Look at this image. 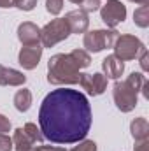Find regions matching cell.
<instances>
[{
    "instance_id": "obj_1",
    "label": "cell",
    "mask_w": 149,
    "mask_h": 151,
    "mask_svg": "<svg viewBox=\"0 0 149 151\" xmlns=\"http://www.w3.org/2000/svg\"><path fill=\"white\" fill-rule=\"evenodd\" d=\"M91 107L84 93L58 88L40 104L39 125L44 139L54 144H75L86 139L91 128Z\"/></svg>"
},
{
    "instance_id": "obj_2",
    "label": "cell",
    "mask_w": 149,
    "mask_h": 151,
    "mask_svg": "<svg viewBox=\"0 0 149 151\" xmlns=\"http://www.w3.org/2000/svg\"><path fill=\"white\" fill-rule=\"evenodd\" d=\"M81 77V69L75 63L70 53L53 55L47 62V81L56 86L65 84H77Z\"/></svg>"
},
{
    "instance_id": "obj_3",
    "label": "cell",
    "mask_w": 149,
    "mask_h": 151,
    "mask_svg": "<svg viewBox=\"0 0 149 151\" xmlns=\"http://www.w3.org/2000/svg\"><path fill=\"white\" fill-rule=\"evenodd\" d=\"M146 77L140 72H132L125 81H117L114 84L112 90V99L116 107L121 113H132L137 107V100H139V91L142 90Z\"/></svg>"
},
{
    "instance_id": "obj_4",
    "label": "cell",
    "mask_w": 149,
    "mask_h": 151,
    "mask_svg": "<svg viewBox=\"0 0 149 151\" xmlns=\"http://www.w3.org/2000/svg\"><path fill=\"white\" fill-rule=\"evenodd\" d=\"M114 56L119 58L121 62H128V60H135L140 56V53L146 49L142 40L135 35L125 34V35H117L114 42Z\"/></svg>"
},
{
    "instance_id": "obj_5",
    "label": "cell",
    "mask_w": 149,
    "mask_h": 151,
    "mask_svg": "<svg viewBox=\"0 0 149 151\" xmlns=\"http://www.w3.org/2000/svg\"><path fill=\"white\" fill-rule=\"evenodd\" d=\"M69 35H70V30H69V25L65 23V19L54 18L46 27L40 28V46L42 47H53L58 42L65 40Z\"/></svg>"
},
{
    "instance_id": "obj_6",
    "label": "cell",
    "mask_w": 149,
    "mask_h": 151,
    "mask_svg": "<svg viewBox=\"0 0 149 151\" xmlns=\"http://www.w3.org/2000/svg\"><path fill=\"white\" fill-rule=\"evenodd\" d=\"M116 39H117V32L114 28L84 32V39H82V44L86 47L84 51H88V53H100V51H104L107 47H112Z\"/></svg>"
},
{
    "instance_id": "obj_7",
    "label": "cell",
    "mask_w": 149,
    "mask_h": 151,
    "mask_svg": "<svg viewBox=\"0 0 149 151\" xmlns=\"http://www.w3.org/2000/svg\"><path fill=\"white\" fill-rule=\"evenodd\" d=\"M100 18L109 28H114L126 19V7L121 4V0H107L100 7Z\"/></svg>"
},
{
    "instance_id": "obj_8",
    "label": "cell",
    "mask_w": 149,
    "mask_h": 151,
    "mask_svg": "<svg viewBox=\"0 0 149 151\" xmlns=\"http://www.w3.org/2000/svg\"><path fill=\"white\" fill-rule=\"evenodd\" d=\"M79 84L90 95L98 97V95H102L107 90V77L104 74H100V72H95V74H81Z\"/></svg>"
},
{
    "instance_id": "obj_9",
    "label": "cell",
    "mask_w": 149,
    "mask_h": 151,
    "mask_svg": "<svg viewBox=\"0 0 149 151\" xmlns=\"http://www.w3.org/2000/svg\"><path fill=\"white\" fill-rule=\"evenodd\" d=\"M42 51L44 47L40 44H35V46H23L19 55H18V62L23 69L27 70H34L39 65L40 58H42Z\"/></svg>"
},
{
    "instance_id": "obj_10",
    "label": "cell",
    "mask_w": 149,
    "mask_h": 151,
    "mask_svg": "<svg viewBox=\"0 0 149 151\" xmlns=\"http://www.w3.org/2000/svg\"><path fill=\"white\" fill-rule=\"evenodd\" d=\"M65 23L69 25V30L70 34H84L88 32V27H90V19H88V14L81 9L77 11H70L65 14Z\"/></svg>"
},
{
    "instance_id": "obj_11",
    "label": "cell",
    "mask_w": 149,
    "mask_h": 151,
    "mask_svg": "<svg viewBox=\"0 0 149 151\" xmlns=\"http://www.w3.org/2000/svg\"><path fill=\"white\" fill-rule=\"evenodd\" d=\"M18 39L23 46L40 44V28L32 21H23L18 27Z\"/></svg>"
},
{
    "instance_id": "obj_12",
    "label": "cell",
    "mask_w": 149,
    "mask_h": 151,
    "mask_svg": "<svg viewBox=\"0 0 149 151\" xmlns=\"http://www.w3.org/2000/svg\"><path fill=\"white\" fill-rule=\"evenodd\" d=\"M102 70H104V76L107 79H116L117 81L125 72V63L119 58H116L114 55H109L107 58L102 60Z\"/></svg>"
},
{
    "instance_id": "obj_13",
    "label": "cell",
    "mask_w": 149,
    "mask_h": 151,
    "mask_svg": "<svg viewBox=\"0 0 149 151\" xmlns=\"http://www.w3.org/2000/svg\"><path fill=\"white\" fill-rule=\"evenodd\" d=\"M27 83V76L16 69H7L4 67L0 74V84L2 86H23Z\"/></svg>"
},
{
    "instance_id": "obj_14",
    "label": "cell",
    "mask_w": 149,
    "mask_h": 151,
    "mask_svg": "<svg viewBox=\"0 0 149 151\" xmlns=\"http://www.w3.org/2000/svg\"><path fill=\"white\" fill-rule=\"evenodd\" d=\"M12 144H14V150L16 151H34L35 146H37V144L25 134L23 128H16V130H14Z\"/></svg>"
},
{
    "instance_id": "obj_15",
    "label": "cell",
    "mask_w": 149,
    "mask_h": 151,
    "mask_svg": "<svg viewBox=\"0 0 149 151\" xmlns=\"http://www.w3.org/2000/svg\"><path fill=\"white\" fill-rule=\"evenodd\" d=\"M130 132H132V137L133 141H146L149 139V123L146 118H135L130 125Z\"/></svg>"
},
{
    "instance_id": "obj_16",
    "label": "cell",
    "mask_w": 149,
    "mask_h": 151,
    "mask_svg": "<svg viewBox=\"0 0 149 151\" xmlns=\"http://www.w3.org/2000/svg\"><path fill=\"white\" fill-rule=\"evenodd\" d=\"M14 107L19 111V113H27L30 107H32V91L23 88V90H18L16 95H14Z\"/></svg>"
},
{
    "instance_id": "obj_17",
    "label": "cell",
    "mask_w": 149,
    "mask_h": 151,
    "mask_svg": "<svg viewBox=\"0 0 149 151\" xmlns=\"http://www.w3.org/2000/svg\"><path fill=\"white\" fill-rule=\"evenodd\" d=\"M133 21H135L137 27L148 28L149 27V4L140 5V7L135 9V12H133Z\"/></svg>"
},
{
    "instance_id": "obj_18",
    "label": "cell",
    "mask_w": 149,
    "mask_h": 151,
    "mask_svg": "<svg viewBox=\"0 0 149 151\" xmlns=\"http://www.w3.org/2000/svg\"><path fill=\"white\" fill-rule=\"evenodd\" d=\"M70 55H72V58L75 60V63L79 65V69H86V67H90V63H91V56H90L88 51H84V49H74Z\"/></svg>"
},
{
    "instance_id": "obj_19",
    "label": "cell",
    "mask_w": 149,
    "mask_h": 151,
    "mask_svg": "<svg viewBox=\"0 0 149 151\" xmlns=\"http://www.w3.org/2000/svg\"><path fill=\"white\" fill-rule=\"evenodd\" d=\"M23 130H25V134H27V135L35 142V144H42L44 135H42L40 128H37V125H35V123H27V125L23 127Z\"/></svg>"
},
{
    "instance_id": "obj_20",
    "label": "cell",
    "mask_w": 149,
    "mask_h": 151,
    "mask_svg": "<svg viewBox=\"0 0 149 151\" xmlns=\"http://www.w3.org/2000/svg\"><path fill=\"white\" fill-rule=\"evenodd\" d=\"M63 9V0H46V11L53 16H58Z\"/></svg>"
},
{
    "instance_id": "obj_21",
    "label": "cell",
    "mask_w": 149,
    "mask_h": 151,
    "mask_svg": "<svg viewBox=\"0 0 149 151\" xmlns=\"http://www.w3.org/2000/svg\"><path fill=\"white\" fill-rule=\"evenodd\" d=\"M79 5H81V11H84V12L88 14V12H95V11H98L102 4H100V0H82Z\"/></svg>"
},
{
    "instance_id": "obj_22",
    "label": "cell",
    "mask_w": 149,
    "mask_h": 151,
    "mask_svg": "<svg viewBox=\"0 0 149 151\" xmlns=\"http://www.w3.org/2000/svg\"><path fill=\"white\" fill-rule=\"evenodd\" d=\"M12 5L21 11H32L37 5V0H12Z\"/></svg>"
},
{
    "instance_id": "obj_23",
    "label": "cell",
    "mask_w": 149,
    "mask_h": 151,
    "mask_svg": "<svg viewBox=\"0 0 149 151\" xmlns=\"http://www.w3.org/2000/svg\"><path fill=\"white\" fill-rule=\"evenodd\" d=\"M70 151H97V144L93 142V141H81L79 142V146H75L74 150H70Z\"/></svg>"
},
{
    "instance_id": "obj_24",
    "label": "cell",
    "mask_w": 149,
    "mask_h": 151,
    "mask_svg": "<svg viewBox=\"0 0 149 151\" xmlns=\"http://www.w3.org/2000/svg\"><path fill=\"white\" fill-rule=\"evenodd\" d=\"M14 148L12 139L7 134H0V151H11Z\"/></svg>"
},
{
    "instance_id": "obj_25",
    "label": "cell",
    "mask_w": 149,
    "mask_h": 151,
    "mask_svg": "<svg viewBox=\"0 0 149 151\" xmlns=\"http://www.w3.org/2000/svg\"><path fill=\"white\" fill-rule=\"evenodd\" d=\"M11 132V121L7 116L0 114V134H9Z\"/></svg>"
},
{
    "instance_id": "obj_26",
    "label": "cell",
    "mask_w": 149,
    "mask_h": 151,
    "mask_svg": "<svg viewBox=\"0 0 149 151\" xmlns=\"http://www.w3.org/2000/svg\"><path fill=\"white\" fill-rule=\"evenodd\" d=\"M148 60H149L148 49H144V51L140 53V67H142V70H144V72H148V70H149V63H148Z\"/></svg>"
},
{
    "instance_id": "obj_27",
    "label": "cell",
    "mask_w": 149,
    "mask_h": 151,
    "mask_svg": "<svg viewBox=\"0 0 149 151\" xmlns=\"http://www.w3.org/2000/svg\"><path fill=\"white\" fill-rule=\"evenodd\" d=\"M135 151H149V139H146V141H137L135 142Z\"/></svg>"
},
{
    "instance_id": "obj_28",
    "label": "cell",
    "mask_w": 149,
    "mask_h": 151,
    "mask_svg": "<svg viewBox=\"0 0 149 151\" xmlns=\"http://www.w3.org/2000/svg\"><path fill=\"white\" fill-rule=\"evenodd\" d=\"M34 151H65V148H58V146H42V144H39V146H35Z\"/></svg>"
},
{
    "instance_id": "obj_29",
    "label": "cell",
    "mask_w": 149,
    "mask_h": 151,
    "mask_svg": "<svg viewBox=\"0 0 149 151\" xmlns=\"http://www.w3.org/2000/svg\"><path fill=\"white\" fill-rule=\"evenodd\" d=\"M0 7H2V9L12 7V0H0Z\"/></svg>"
},
{
    "instance_id": "obj_30",
    "label": "cell",
    "mask_w": 149,
    "mask_h": 151,
    "mask_svg": "<svg viewBox=\"0 0 149 151\" xmlns=\"http://www.w3.org/2000/svg\"><path fill=\"white\" fill-rule=\"evenodd\" d=\"M128 2H135V4H140V5H146V4H149V0H128Z\"/></svg>"
},
{
    "instance_id": "obj_31",
    "label": "cell",
    "mask_w": 149,
    "mask_h": 151,
    "mask_svg": "<svg viewBox=\"0 0 149 151\" xmlns=\"http://www.w3.org/2000/svg\"><path fill=\"white\" fill-rule=\"evenodd\" d=\"M70 2H72V4H81L82 0H70Z\"/></svg>"
},
{
    "instance_id": "obj_32",
    "label": "cell",
    "mask_w": 149,
    "mask_h": 151,
    "mask_svg": "<svg viewBox=\"0 0 149 151\" xmlns=\"http://www.w3.org/2000/svg\"><path fill=\"white\" fill-rule=\"evenodd\" d=\"M2 70H4V65H0V74H2Z\"/></svg>"
}]
</instances>
